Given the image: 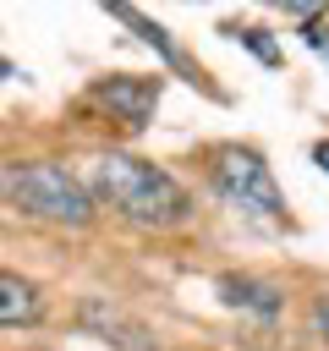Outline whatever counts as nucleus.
<instances>
[{
    "mask_svg": "<svg viewBox=\"0 0 329 351\" xmlns=\"http://www.w3.org/2000/svg\"><path fill=\"white\" fill-rule=\"evenodd\" d=\"M313 159H318V170L329 176V143H318V148H313Z\"/></svg>",
    "mask_w": 329,
    "mask_h": 351,
    "instance_id": "nucleus-11",
    "label": "nucleus"
},
{
    "mask_svg": "<svg viewBox=\"0 0 329 351\" xmlns=\"http://www.w3.org/2000/svg\"><path fill=\"white\" fill-rule=\"evenodd\" d=\"M219 296L241 313H258V318H280V307H285V291L269 280H252V274H219Z\"/></svg>",
    "mask_w": 329,
    "mask_h": 351,
    "instance_id": "nucleus-7",
    "label": "nucleus"
},
{
    "mask_svg": "<svg viewBox=\"0 0 329 351\" xmlns=\"http://www.w3.org/2000/svg\"><path fill=\"white\" fill-rule=\"evenodd\" d=\"M33 324H44V291L0 269V329H33Z\"/></svg>",
    "mask_w": 329,
    "mask_h": 351,
    "instance_id": "nucleus-6",
    "label": "nucleus"
},
{
    "mask_svg": "<svg viewBox=\"0 0 329 351\" xmlns=\"http://www.w3.org/2000/svg\"><path fill=\"white\" fill-rule=\"evenodd\" d=\"M307 44H313L318 55H329V33H324V27H307Z\"/></svg>",
    "mask_w": 329,
    "mask_h": 351,
    "instance_id": "nucleus-10",
    "label": "nucleus"
},
{
    "mask_svg": "<svg viewBox=\"0 0 329 351\" xmlns=\"http://www.w3.org/2000/svg\"><path fill=\"white\" fill-rule=\"evenodd\" d=\"M214 192L241 208V214H258V219H285V197L274 186V170L263 165V154L252 148H219L214 154Z\"/></svg>",
    "mask_w": 329,
    "mask_h": 351,
    "instance_id": "nucleus-3",
    "label": "nucleus"
},
{
    "mask_svg": "<svg viewBox=\"0 0 329 351\" xmlns=\"http://www.w3.org/2000/svg\"><path fill=\"white\" fill-rule=\"evenodd\" d=\"M154 104H159V77H110L88 93V110H104L110 121H121L132 132L154 121Z\"/></svg>",
    "mask_w": 329,
    "mask_h": 351,
    "instance_id": "nucleus-4",
    "label": "nucleus"
},
{
    "mask_svg": "<svg viewBox=\"0 0 329 351\" xmlns=\"http://www.w3.org/2000/svg\"><path fill=\"white\" fill-rule=\"evenodd\" d=\"M0 192L11 208L33 214V219H49V225H71L82 230L93 219V197L82 192V181L49 159H16L0 170Z\"/></svg>",
    "mask_w": 329,
    "mask_h": 351,
    "instance_id": "nucleus-2",
    "label": "nucleus"
},
{
    "mask_svg": "<svg viewBox=\"0 0 329 351\" xmlns=\"http://www.w3.org/2000/svg\"><path fill=\"white\" fill-rule=\"evenodd\" d=\"M236 38H241V44H247V49H252V55H258V60H269V66H274V60H280V49H274V44H269V38H263V27H241V33H236Z\"/></svg>",
    "mask_w": 329,
    "mask_h": 351,
    "instance_id": "nucleus-9",
    "label": "nucleus"
},
{
    "mask_svg": "<svg viewBox=\"0 0 329 351\" xmlns=\"http://www.w3.org/2000/svg\"><path fill=\"white\" fill-rule=\"evenodd\" d=\"M110 16H121V22H132V27H137V38H143V44H154V49H159V55H164L170 66H186V60H181V49L170 44V33H164L159 22H148L143 11H132V5H110Z\"/></svg>",
    "mask_w": 329,
    "mask_h": 351,
    "instance_id": "nucleus-8",
    "label": "nucleus"
},
{
    "mask_svg": "<svg viewBox=\"0 0 329 351\" xmlns=\"http://www.w3.org/2000/svg\"><path fill=\"white\" fill-rule=\"evenodd\" d=\"M5 77H11V60H5V55H0V82H5Z\"/></svg>",
    "mask_w": 329,
    "mask_h": 351,
    "instance_id": "nucleus-12",
    "label": "nucleus"
},
{
    "mask_svg": "<svg viewBox=\"0 0 329 351\" xmlns=\"http://www.w3.org/2000/svg\"><path fill=\"white\" fill-rule=\"evenodd\" d=\"M82 192L93 203L115 208L121 219L143 225V230H170L192 214L186 186L170 170H159L154 159H137V154H93L88 176H82Z\"/></svg>",
    "mask_w": 329,
    "mask_h": 351,
    "instance_id": "nucleus-1",
    "label": "nucleus"
},
{
    "mask_svg": "<svg viewBox=\"0 0 329 351\" xmlns=\"http://www.w3.org/2000/svg\"><path fill=\"white\" fill-rule=\"evenodd\" d=\"M77 324L93 329V335H104V340H115V346H126V351H154L148 324H137L132 313H121V307L104 302V296H88V302L77 307Z\"/></svg>",
    "mask_w": 329,
    "mask_h": 351,
    "instance_id": "nucleus-5",
    "label": "nucleus"
}]
</instances>
